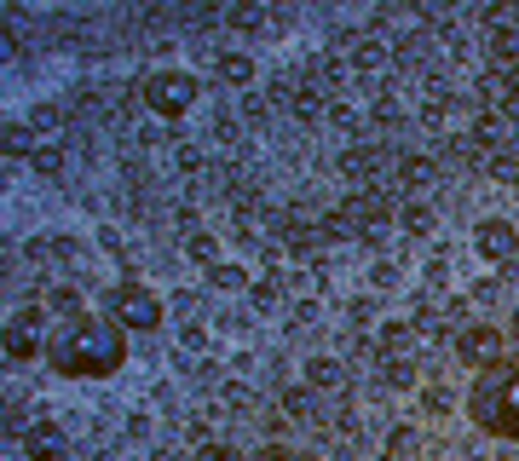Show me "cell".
<instances>
[{
	"mask_svg": "<svg viewBox=\"0 0 519 461\" xmlns=\"http://www.w3.org/2000/svg\"><path fill=\"white\" fill-rule=\"evenodd\" d=\"M410 346H416V329H410V323H387V329H381V352H387L392 363L410 352Z\"/></svg>",
	"mask_w": 519,
	"mask_h": 461,
	"instance_id": "9c48e42d",
	"label": "cell"
},
{
	"mask_svg": "<svg viewBox=\"0 0 519 461\" xmlns=\"http://www.w3.org/2000/svg\"><path fill=\"white\" fill-rule=\"evenodd\" d=\"M370 162H375V150H370V145H364V150H346V156H341V173L364 179V173H370Z\"/></svg>",
	"mask_w": 519,
	"mask_h": 461,
	"instance_id": "ac0fdd59",
	"label": "cell"
},
{
	"mask_svg": "<svg viewBox=\"0 0 519 461\" xmlns=\"http://www.w3.org/2000/svg\"><path fill=\"white\" fill-rule=\"evenodd\" d=\"M53 306L64 312V317H82V289H70V283H58V289H53Z\"/></svg>",
	"mask_w": 519,
	"mask_h": 461,
	"instance_id": "d6986e66",
	"label": "cell"
},
{
	"mask_svg": "<svg viewBox=\"0 0 519 461\" xmlns=\"http://www.w3.org/2000/svg\"><path fill=\"white\" fill-rule=\"evenodd\" d=\"M46 363L64 380H104L128 363V329L99 323V317H75L46 341Z\"/></svg>",
	"mask_w": 519,
	"mask_h": 461,
	"instance_id": "6da1fadb",
	"label": "cell"
},
{
	"mask_svg": "<svg viewBox=\"0 0 519 461\" xmlns=\"http://www.w3.org/2000/svg\"><path fill=\"white\" fill-rule=\"evenodd\" d=\"M255 461H318V456H306V450H283V444H272V450H260Z\"/></svg>",
	"mask_w": 519,
	"mask_h": 461,
	"instance_id": "7402d4cb",
	"label": "cell"
},
{
	"mask_svg": "<svg viewBox=\"0 0 519 461\" xmlns=\"http://www.w3.org/2000/svg\"><path fill=\"white\" fill-rule=\"evenodd\" d=\"M116 323L121 329H162V300L139 283H121L116 289Z\"/></svg>",
	"mask_w": 519,
	"mask_h": 461,
	"instance_id": "277c9868",
	"label": "cell"
},
{
	"mask_svg": "<svg viewBox=\"0 0 519 461\" xmlns=\"http://www.w3.org/2000/svg\"><path fill=\"white\" fill-rule=\"evenodd\" d=\"M474 145H479V150H496V145H502V127H496V116H485V121L474 127Z\"/></svg>",
	"mask_w": 519,
	"mask_h": 461,
	"instance_id": "ffe728a7",
	"label": "cell"
},
{
	"mask_svg": "<svg viewBox=\"0 0 519 461\" xmlns=\"http://www.w3.org/2000/svg\"><path fill=\"white\" fill-rule=\"evenodd\" d=\"M467 416H474V427H485V433L519 444V358L485 370L474 387H467Z\"/></svg>",
	"mask_w": 519,
	"mask_h": 461,
	"instance_id": "7a4b0ae2",
	"label": "cell"
},
{
	"mask_svg": "<svg viewBox=\"0 0 519 461\" xmlns=\"http://www.w3.org/2000/svg\"><path fill=\"white\" fill-rule=\"evenodd\" d=\"M208 283H214V289H243L248 272H243V265H226V260H219V265H208Z\"/></svg>",
	"mask_w": 519,
	"mask_h": 461,
	"instance_id": "5bb4252c",
	"label": "cell"
},
{
	"mask_svg": "<svg viewBox=\"0 0 519 461\" xmlns=\"http://www.w3.org/2000/svg\"><path fill=\"white\" fill-rule=\"evenodd\" d=\"M58 127H64V116H58L53 104H35V116H29V133H41V139H53Z\"/></svg>",
	"mask_w": 519,
	"mask_h": 461,
	"instance_id": "9a60e30c",
	"label": "cell"
},
{
	"mask_svg": "<svg viewBox=\"0 0 519 461\" xmlns=\"http://www.w3.org/2000/svg\"><path fill=\"white\" fill-rule=\"evenodd\" d=\"M294 110H301V116H318V92L301 87V92H294Z\"/></svg>",
	"mask_w": 519,
	"mask_h": 461,
	"instance_id": "83f0119b",
	"label": "cell"
},
{
	"mask_svg": "<svg viewBox=\"0 0 519 461\" xmlns=\"http://www.w3.org/2000/svg\"><path fill=\"white\" fill-rule=\"evenodd\" d=\"M479 260H491V265H508L514 254H519V231L508 226V219H479Z\"/></svg>",
	"mask_w": 519,
	"mask_h": 461,
	"instance_id": "52a82bcc",
	"label": "cell"
},
{
	"mask_svg": "<svg viewBox=\"0 0 519 461\" xmlns=\"http://www.w3.org/2000/svg\"><path fill=\"white\" fill-rule=\"evenodd\" d=\"M404 226H410V236H428V226H433V214H428V208H410V214H404Z\"/></svg>",
	"mask_w": 519,
	"mask_h": 461,
	"instance_id": "d4e9b609",
	"label": "cell"
},
{
	"mask_svg": "<svg viewBox=\"0 0 519 461\" xmlns=\"http://www.w3.org/2000/svg\"><path fill=\"white\" fill-rule=\"evenodd\" d=\"M35 168H41V173H58V168H64V150H58V145L35 150Z\"/></svg>",
	"mask_w": 519,
	"mask_h": 461,
	"instance_id": "cb8c5ba5",
	"label": "cell"
},
{
	"mask_svg": "<svg viewBox=\"0 0 519 461\" xmlns=\"http://www.w3.org/2000/svg\"><path fill=\"white\" fill-rule=\"evenodd\" d=\"M341 380H346V370H341L335 358H312L306 363V387H323L329 392V387H341Z\"/></svg>",
	"mask_w": 519,
	"mask_h": 461,
	"instance_id": "30bf717a",
	"label": "cell"
},
{
	"mask_svg": "<svg viewBox=\"0 0 519 461\" xmlns=\"http://www.w3.org/2000/svg\"><path fill=\"white\" fill-rule=\"evenodd\" d=\"M64 427H58V421H35V427H29V433H24V461H58V456H64Z\"/></svg>",
	"mask_w": 519,
	"mask_h": 461,
	"instance_id": "ba28073f",
	"label": "cell"
},
{
	"mask_svg": "<svg viewBox=\"0 0 519 461\" xmlns=\"http://www.w3.org/2000/svg\"><path fill=\"white\" fill-rule=\"evenodd\" d=\"M387 380H392V387H410L416 375H410V363H392V358H387Z\"/></svg>",
	"mask_w": 519,
	"mask_h": 461,
	"instance_id": "4316f807",
	"label": "cell"
},
{
	"mask_svg": "<svg viewBox=\"0 0 519 461\" xmlns=\"http://www.w3.org/2000/svg\"><path fill=\"white\" fill-rule=\"evenodd\" d=\"M29 139H35V133H29V127H18V121H6V162H18V156L29 150Z\"/></svg>",
	"mask_w": 519,
	"mask_h": 461,
	"instance_id": "2e32d148",
	"label": "cell"
},
{
	"mask_svg": "<svg viewBox=\"0 0 519 461\" xmlns=\"http://www.w3.org/2000/svg\"><path fill=\"white\" fill-rule=\"evenodd\" d=\"M219 75H226L231 87H248V82H255V58H248V53H226V58H219Z\"/></svg>",
	"mask_w": 519,
	"mask_h": 461,
	"instance_id": "8fae6325",
	"label": "cell"
},
{
	"mask_svg": "<svg viewBox=\"0 0 519 461\" xmlns=\"http://www.w3.org/2000/svg\"><path fill=\"white\" fill-rule=\"evenodd\" d=\"M41 352V306H18L6 317V363H29Z\"/></svg>",
	"mask_w": 519,
	"mask_h": 461,
	"instance_id": "8992f818",
	"label": "cell"
},
{
	"mask_svg": "<svg viewBox=\"0 0 519 461\" xmlns=\"http://www.w3.org/2000/svg\"><path fill=\"white\" fill-rule=\"evenodd\" d=\"M260 18H265L260 6H231V24H237V29H260Z\"/></svg>",
	"mask_w": 519,
	"mask_h": 461,
	"instance_id": "603a6c76",
	"label": "cell"
},
{
	"mask_svg": "<svg viewBox=\"0 0 519 461\" xmlns=\"http://www.w3.org/2000/svg\"><path fill=\"white\" fill-rule=\"evenodd\" d=\"M456 352H462V363L467 370H496L502 363V329H491V323H467L462 329V341H456Z\"/></svg>",
	"mask_w": 519,
	"mask_h": 461,
	"instance_id": "5b68a950",
	"label": "cell"
},
{
	"mask_svg": "<svg viewBox=\"0 0 519 461\" xmlns=\"http://www.w3.org/2000/svg\"><path fill=\"white\" fill-rule=\"evenodd\" d=\"M283 409H289L294 421H306V416H312V392H306V387H289V392H283Z\"/></svg>",
	"mask_w": 519,
	"mask_h": 461,
	"instance_id": "e0dca14e",
	"label": "cell"
},
{
	"mask_svg": "<svg viewBox=\"0 0 519 461\" xmlns=\"http://www.w3.org/2000/svg\"><path fill=\"white\" fill-rule=\"evenodd\" d=\"M197 92H202L197 75H185V70H156L150 82H145V104H150L162 121H179L185 110L197 104Z\"/></svg>",
	"mask_w": 519,
	"mask_h": 461,
	"instance_id": "3957f363",
	"label": "cell"
},
{
	"mask_svg": "<svg viewBox=\"0 0 519 461\" xmlns=\"http://www.w3.org/2000/svg\"><path fill=\"white\" fill-rule=\"evenodd\" d=\"M185 248H191V260L219 265V243H214V231H191V236H185Z\"/></svg>",
	"mask_w": 519,
	"mask_h": 461,
	"instance_id": "4fadbf2b",
	"label": "cell"
},
{
	"mask_svg": "<svg viewBox=\"0 0 519 461\" xmlns=\"http://www.w3.org/2000/svg\"><path fill=\"white\" fill-rule=\"evenodd\" d=\"M399 179H404V185H433L438 168L428 162V156H404V162H399Z\"/></svg>",
	"mask_w": 519,
	"mask_h": 461,
	"instance_id": "7c38bea8",
	"label": "cell"
},
{
	"mask_svg": "<svg viewBox=\"0 0 519 461\" xmlns=\"http://www.w3.org/2000/svg\"><path fill=\"white\" fill-rule=\"evenodd\" d=\"M358 63H364V70H381V63H387V53H381V46H358Z\"/></svg>",
	"mask_w": 519,
	"mask_h": 461,
	"instance_id": "484cf974",
	"label": "cell"
},
{
	"mask_svg": "<svg viewBox=\"0 0 519 461\" xmlns=\"http://www.w3.org/2000/svg\"><path fill=\"white\" fill-rule=\"evenodd\" d=\"M191 461H243V456L231 450V444H202V450H197Z\"/></svg>",
	"mask_w": 519,
	"mask_h": 461,
	"instance_id": "44dd1931",
	"label": "cell"
}]
</instances>
